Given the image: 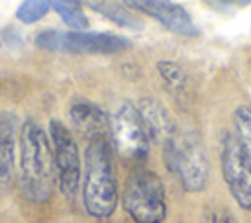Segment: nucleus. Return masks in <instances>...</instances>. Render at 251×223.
Segmentation results:
<instances>
[{
	"instance_id": "obj_1",
	"label": "nucleus",
	"mask_w": 251,
	"mask_h": 223,
	"mask_svg": "<svg viewBox=\"0 0 251 223\" xmlns=\"http://www.w3.org/2000/svg\"><path fill=\"white\" fill-rule=\"evenodd\" d=\"M55 160L49 135L35 119H25L20 129V164L18 182L25 200L43 203L51 198L55 186Z\"/></svg>"
},
{
	"instance_id": "obj_2",
	"label": "nucleus",
	"mask_w": 251,
	"mask_h": 223,
	"mask_svg": "<svg viewBox=\"0 0 251 223\" xmlns=\"http://www.w3.org/2000/svg\"><path fill=\"white\" fill-rule=\"evenodd\" d=\"M82 203L90 217L110 219L118 207V178L112 147L104 137L94 139L84 151Z\"/></svg>"
},
{
	"instance_id": "obj_3",
	"label": "nucleus",
	"mask_w": 251,
	"mask_h": 223,
	"mask_svg": "<svg viewBox=\"0 0 251 223\" xmlns=\"http://www.w3.org/2000/svg\"><path fill=\"white\" fill-rule=\"evenodd\" d=\"M124 209L133 223H161L167 217L165 186L157 172L137 166L127 174Z\"/></svg>"
},
{
	"instance_id": "obj_4",
	"label": "nucleus",
	"mask_w": 251,
	"mask_h": 223,
	"mask_svg": "<svg viewBox=\"0 0 251 223\" xmlns=\"http://www.w3.org/2000/svg\"><path fill=\"white\" fill-rule=\"evenodd\" d=\"M167 168L176 174L186 192H202L208 184V158L202 143L194 135H173L163 151Z\"/></svg>"
},
{
	"instance_id": "obj_5",
	"label": "nucleus",
	"mask_w": 251,
	"mask_h": 223,
	"mask_svg": "<svg viewBox=\"0 0 251 223\" xmlns=\"http://www.w3.org/2000/svg\"><path fill=\"white\" fill-rule=\"evenodd\" d=\"M37 45L51 51L71 55H108L120 53L129 47L126 37L114 33H90V31H59L45 29L35 37Z\"/></svg>"
},
{
	"instance_id": "obj_6",
	"label": "nucleus",
	"mask_w": 251,
	"mask_h": 223,
	"mask_svg": "<svg viewBox=\"0 0 251 223\" xmlns=\"http://www.w3.org/2000/svg\"><path fill=\"white\" fill-rule=\"evenodd\" d=\"M47 135L53 149V160H55V174L59 182V190L63 198L73 200L78 192V182L82 176V162L78 145L69 131V127L53 117L47 125Z\"/></svg>"
},
{
	"instance_id": "obj_7",
	"label": "nucleus",
	"mask_w": 251,
	"mask_h": 223,
	"mask_svg": "<svg viewBox=\"0 0 251 223\" xmlns=\"http://www.w3.org/2000/svg\"><path fill=\"white\" fill-rule=\"evenodd\" d=\"M224 180L241 209H251V158L235 135L226 133L220 149Z\"/></svg>"
},
{
	"instance_id": "obj_8",
	"label": "nucleus",
	"mask_w": 251,
	"mask_h": 223,
	"mask_svg": "<svg viewBox=\"0 0 251 223\" xmlns=\"http://www.w3.org/2000/svg\"><path fill=\"white\" fill-rule=\"evenodd\" d=\"M110 131L116 145V151L124 158L141 160L149 151V137L141 123L139 112L133 104L124 102L110 117Z\"/></svg>"
},
{
	"instance_id": "obj_9",
	"label": "nucleus",
	"mask_w": 251,
	"mask_h": 223,
	"mask_svg": "<svg viewBox=\"0 0 251 223\" xmlns=\"http://www.w3.org/2000/svg\"><path fill=\"white\" fill-rule=\"evenodd\" d=\"M129 6L141 10L143 14L155 18L157 22H161L167 29L175 31V33H180V35H196L198 29L190 18V14L178 6V4H173V2H129Z\"/></svg>"
},
{
	"instance_id": "obj_10",
	"label": "nucleus",
	"mask_w": 251,
	"mask_h": 223,
	"mask_svg": "<svg viewBox=\"0 0 251 223\" xmlns=\"http://www.w3.org/2000/svg\"><path fill=\"white\" fill-rule=\"evenodd\" d=\"M69 119L80 133L88 137H102L106 129H110V117L104 113V110L86 100V98H75L69 106Z\"/></svg>"
},
{
	"instance_id": "obj_11",
	"label": "nucleus",
	"mask_w": 251,
	"mask_h": 223,
	"mask_svg": "<svg viewBox=\"0 0 251 223\" xmlns=\"http://www.w3.org/2000/svg\"><path fill=\"white\" fill-rule=\"evenodd\" d=\"M141 123L145 127V133L153 141H161L163 145L175 135V123L169 115V112L163 108V104L155 98H143L137 106Z\"/></svg>"
},
{
	"instance_id": "obj_12",
	"label": "nucleus",
	"mask_w": 251,
	"mask_h": 223,
	"mask_svg": "<svg viewBox=\"0 0 251 223\" xmlns=\"http://www.w3.org/2000/svg\"><path fill=\"white\" fill-rule=\"evenodd\" d=\"M16 155V125L14 117L4 113L0 117V194H6L14 184Z\"/></svg>"
},
{
	"instance_id": "obj_13",
	"label": "nucleus",
	"mask_w": 251,
	"mask_h": 223,
	"mask_svg": "<svg viewBox=\"0 0 251 223\" xmlns=\"http://www.w3.org/2000/svg\"><path fill=\"white\" fill-rule=\"evenodd\" d=\"M51 8H55L59 18L67 25L75 27L76 31H86L88 29V18L84 16V12L80 10V6L76 2H51Z\"/></svg>"
},
{
	"instance_id": "obj_14",
	"label": "nucleus",
	"mask_w": 251,
	"mask_h": 223,
	"mask_svg": "<svg viewBox=\"0 0 251 223\" xmlns=\"http://www.w3.org/2000/svg\"><path fill=\"white\" fill-rule=\"evenodd\" d=\"M233 121H235V131H237V141L245 149L247 156L251 158V110L247 106H239L233 112Z\"/></svg>"
},
{
	"instance_id": "obj_15",
	"label": "nucleus",
	"mask_w": 251,
	"mask_h": 223,
	"mask_svg": "<svg viewBox=\"0 0 251 223\" xmlns=\"http://www.w3.org/2000/svg\"><path fill=\"white\" fill-rule=\"evenodd\" d=\"M159 74L171 90H182L186 86V72L173 61H159L157 63Z\"/></svg>"
},
{
	"instance_id": "obj_16",
	"label": "nucleus",
	"mask_w": 251,
	"mask_h": 223,
	"mask_svg": "<svg viewBox=\"0 0 251 223\" xmlns=\"http://www.w3.org/2000/svg\"><path fill=\"white\" fill-rule=\"evenodd\" d=\"M51 8V2H41V0H29V2H24L20 4L18 12H16V18L24 23H33L37 20H41Z\"/></svg>"
},
{
	"instance_id": "obj_17",
	"label": "nucleus",
	"mask_w": 251,
	"mask_h": 223,
	"mask_svg": "<svg viewBox=\"0 0 251 223\" xmlns=\"http://www.w3.org/2000/svg\"><path fill=\"white\" fill-rule=\"evenodd\" d=\"M92 8H96V12H100L102 16H106L110 22L118 23V25H129V27H137L133 16L127 10L118 8L116 4H102V2H92Z\"/></svg>"
},
{
	"instance_id": "obj_18",
	"label": "nucleus",
	"mask_w": 251,
	"mask_h": 223,
	"mask_svg": "<svg viewBox=\"0 0 251 223\" xmlns=\"http://www.w3.org/2000/svg\"><path fill=\"white\" fill-rule=\"evenodd\" d=\"M202 223H237V221H235V217H233L229 211L214 207V209H208V211L204 213Z\"/></svg>"
}]
</instances>
